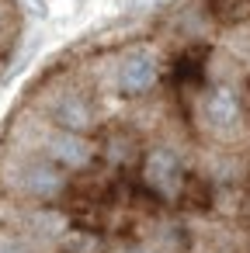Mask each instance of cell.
Segmentation results:
<instances>
[{
	"instance_id": "1",
	"label": "cell",
	"mask_w": 250,
	"mask_h": 253,
	"mask_svg": "<svg viewBox=\"0 0 250 253\" xmlns=\"http://www.w3.org/2000/svg\"><path fill=\"white\" fill-rule=\"evenodd\" d=\"M153 80H156V59L150 52H132V56L122 59L118 84H122L125 94H143V90L153 87Z\"/></svg>"
},
{
	"instance_id": "2",
	"label": "cell",
	"mask_w": 250,
	"mask_h": 253,
	"mask_svg": "<svg viewBox=\"0 0 250 253\" xmlns=\"http://www.w3.org/2000/svg\"><path fill=\"white\" fill-rule=\"evenodd\" d=\"M146 180H150L156 191L174 194L177 184H181V160H177V153H170V149L150 153V160H146Z\"/></svg>"
},
{
	"instance_id": "3",
	"label": "cell",
	"mask_w": 250,
	"mask_h": 253,
	"mask_svg": "<svg viewBox=\"0 0 250 253\" xmlns=\"http://www.w3.org/2000/svg\"><path fill=\"white\" fill-rule=\"evenodd\" d=\"M49 149H52V156H56L59 163H66V167H84V163L91 160L87 142L77 139L73 132H59V135H52V139H49Z\"/></svg>"
},
{
	"instance_id": "4",
	"label": "cell",
	"mask_w": 250,
	"mask_h": 253,
	"mask_svg": "<svg viewBox=\"0 0 250 253\" xmlns=\"http://www.w3.org/2000/svg\"><path fill=\"white\" fill-rule=\"evenodd\" d=\"M208 118H212V125H233V122L240 118L236 94L226 90V87H219V90L208 97Z\"/></svg>"
},
{
	"instance_id": "5",
	"label": "cell",
	"mask_w": 250,
	"mask_h": 253,
	"mask_svg": "<svg viewBox=\"0 0 250 253\" xmlns=\"http://www.w3.org/2000/svg\"><path fill=\"white\" fill-rule=\"evenodd\" d=\"M56 118H59V125H66V128H84V125H87V108H84L77 97H66V101L56 108Z\"/></svg>"
},
{
	"instance_id": "6",
	"label": "cell",
	"mask_w": 250,
	"mask_h": 253,
	"mask_svg": "<svg viewBox=\"0 0 250 253\" xmlns=\"http://www.w3.org/2000/svg\"><path fill=\"white\" fill-rule=\"evenodd\" d=\"M28 191L32 194H56L59 191V177L52 170H46V167H35L28 173Z\"/></svg>"
},
{
	"instance_id": "7",
	"label": "cell",
	"mask_w": 250,
	"mask_h": 253,
	"mask_svg": "<svg viewBox=\"0 0 250 253\" xmlns=\"http://www.w3.org/2000/svg\"><path fill=\"white\" fill-rule=\"evenodd\" d=\"M25 4H28V11H32L35 18H46V14H49V0H25Z\"/></svg>"
},
{
	"instance_id": "8",
	"label": "cell",
	"mask_w": 250,
	"mask_h": 253,
	"mask_svg": "<svg viewBox=\"0 0 250 253\" xmlns=\"http://www.w3.org/2000/svg\"><path fill=\"white\" fill-rule=\"evenodd\" d=\"M0 253H21L14 243H7V239H0Z\"/></svg>"
},
{
	"instance_id": "9",
	"label": "cell",
	"mask_w": 250,
	"mask_h": 253,
	"mask_svg": "<svg viewBox=\"0 0 250 253\" xmlns=\"http://www.w3.org/2000/svg\"><path fill=\"white\" fill-rule=\"evenodd\" d=\"M125 253H146V250H125Z\"/></svg>"
}]
</instances>
